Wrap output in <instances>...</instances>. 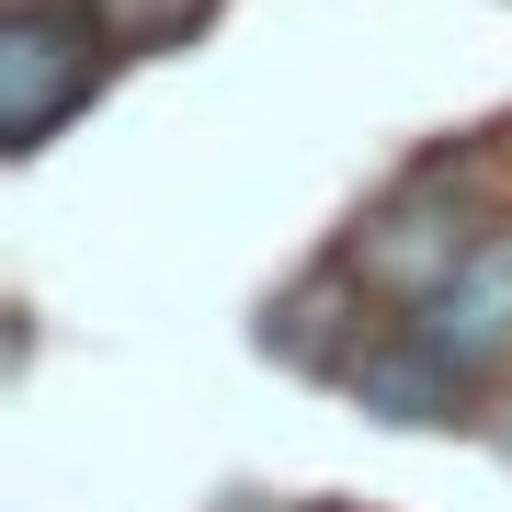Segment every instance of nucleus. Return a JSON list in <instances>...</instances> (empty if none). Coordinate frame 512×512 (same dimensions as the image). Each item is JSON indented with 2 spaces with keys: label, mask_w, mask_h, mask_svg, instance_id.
I'll return each instance as SVG.
<instances>
[{
  "label": "nucleus",
  "mask_w": 512,
  "mask_h": 512,
  "mask_svg": "<svg viewBox=\"0 0 512 512\" xmlns=\"http://www.w3.org/2000/svg\"><path fill=\"white\" fill-rule=\"evenodd\" d=\"M183 12H194V0H103L114 35H160V23H183Z\"/></svg>",
  "instance_id": "3"
},
{
  "label": "nucleus",
  "mask_w": 512,
  "mask_h": 512,
  "mask_svg": "<svg viewBox=\"0 0 512 512\" xmlns=\"http://www.w3.org/2000/svg\"><path fill=\"white\" fill-rule=\"evenodd\" d=\"M92 57H103L92 12H12V35H0V126H12V148H35L92 92Z\"/></svg>",
  "instance_id": "1"
},
{
  "label": "nucleus",
  "mask_w": 512,
  "mask_h": 512,
  "mask_svg": "<svg viewBox=\"0 0 512 512\" xmlns=\"http://www.w3.org/2000/svg\"><path fill=\"white\" fill-rule=\"evenodd\" d=\"M421 342L456 376H478L490 353H512V239H478V251L421 296Z\"/></svg>",
  "instance_id": "2"
}]
</instances>
